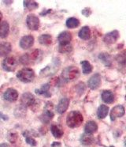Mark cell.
<instances>
[{"label":"cell","instance_id":"cell-1","mask_svg":"<svg viewBox=\"0 0 126 147\" xmlns=\"http://www.w3.org/2000/svg\"><path fill=\"white\" fill-rule=\"evenodd\" d=\"M84 121V117L78 111H72L69 112L66 117V123L70 128L79 127Z\"/></svg>","mask_w":126,"mask_h":147},{"label":"cell","instance_id":"cell-2","mask_svg":"<svg viewBox=\"0 0 126 147\" xmlns=\"http://www.w3.org/2000/svg\"><path fill=\"white\" fill-rule=\"evenodd\" d=\"M80 75V70L77 67H68L65 68L62 74V77L66 82H71L76 80Z\"/></svg>","mask_w":126,"mask_h":147},{"label":"cell","instance_id":"cell-3","mask_svg":"<svg viewBox=\"0 0 126 147\" xmlns=\"http://www.w3.org/2000/svg\"><path fill=\"white\" fill-rule=\"evenodd\" d=\"M17 78L22 82L29 83L34 79L35 72L30 68H23L17 72Z\"/></svg>","mask_w":126,"mask_h":147},{"label":"cell","instance_id":"cell-4","mask_svg":"<svg viewBox=\"0 0 126 147\" xmlns=\"http://www.w3.org/2000/svg\"><path fill=\"white\" fill-rule=\"evenodd\" d=\"M17 66V61L13 56H8L3 61V68L6 71H14Z\"/></svg>","mask_w":126,"mask_h":147},{"label":"cell","instance_id":"cell-5","mask_svg":"<svg viewBox=\"0 0 126 147\" xmlns=\"http://www.w3.org/2000/svg\"><path fill=\"white\" fill-rule=\"evenodd\" d=\"M26 23L28 29L31 30H37L40 28V19L33 13H30L27 16Z\"/></svg>","mask_w":126,"mask_h":147},{"label":"cell","instance_id":"cell-6","mask_svg":"<svg viewBox=\"0 0 126 147\" xmlns=\"http://www.w3.org/2000/svg\"><path fill=\"white\" fill-rule=\"evenodd\" d=\"M22 105L24 107H33L36 104V100L35 98V96L30 93H25L22 95L21 98Z\"/></svg>","mask_w":126,"mask_h":147},{"label":"cell","instance_id":"cell-7","mask_svg":"<svg viewBox=\"0 0 126 147\" xmlns=\"http://www.w3.org/2000/svg\"><path fill=\"white\" fill-rule=\"evenodd\" d=\"M59 66L60 63H58L56 59V62H53L51 64L48 65L47 67L44 68L40 74L41 76H49V75L54 74L58 70V68Z\"/></svg>","mask_w":126,"mask_h":147},{"label":"cell","instance_id":"cell-8","mask_svg":"<svg viewBox=\"0 0 126 147\" xmlns=\"http://www.w3.org/2000/svg\"><path fill=\"white\" fill-rule=\"evenodd\" d=\"M125 108L123 105H117L113 108L111 112H110V119L111 120L113 121L115 120L117 118H119V117H122L123 115H125Z\"/></svg>","mask_w":126,"mask_h":147},{"label":"cell","instance_id":"cell-9","mask_svg":"<svg viewBox=\"0 0 126 147\" xmlns=\"http://www.w3.org/2000/svg\"><path fill=\"white\" fill-rule=\"evenodd\" d=\"M3 97H4V99L9 102H14L18 98V93L14 89L9 88L4 93Z\"/></svg>","mask_w":126,"mask_h":147},{"label":"cell","instance_id":"cell-10","mask_svg":"<svg viewBox=\"0 0 126 147\" xmlns=\"http://www.w3.org/2000/svg\"><path fill=\"white\" fill-rule=\"evenodd\" d=\"M119 36L120 34L117 30H113L112 32H109V33H107V34L105 35L103 40L106 44L112 45V44L115 43V42L118 40Z\"/></svg>","mask_w":126,"mask_h":147},{"label":"cell","instance_id":"cell-11","mask_svg":"<svg viewBox=\"0 0 126 147\" xmlns=\"http://www.w3.org/2000/svg\"><path fill=\"white\" fill-rule=\"evenodd\" d=\"M34 44V37L32 36L28 35L23 36L20 40V46L23 49H28Z\"/></svg>","mask_w":126,"mask_h":147},{"label":"cell","instance_id":"cell-12","mask_svg":"<svg viewBox=\"0 0 126 147\" xmlns=\"http://www.w3.org/2000/svg\"><path fill=\"white\" fill-rule=\"evenodd\" d=\"M101 85V76L99 74H95L88 82V86L91 90H96Z\"/></svg>","mask_w":126,"mask_h":147},{"label":"cell","instance_id":"cell-13","mask_svg":"<svg viewBox=\"0 0 126 147\" xmlns=\"http://www.w3.org/2000/svg\"><path fill=\"white\" fill-rule=\"evenodd\" d=\"M69 105V100L68 98H62L60 100L58 105H57L56 110L58 113L62 114L68 109V107Z\"/></svg>","mask_w":126,"mask_h":147},{"label":"cell","instance_id":"cell-14","mask_svg":"<svg viewBox=\"0 0 126 147\" xmlns=\"http://www.w3.org/2000/svg\"><path fill=\"white\" fill-rule=\"evenodd\" d=\"M58 40L59 42V45H65V44H69L72 40V35L69 32H62L60 33L58 36Z\"/></svg>","mask_w":126,"mask_h":147},{"label":"cell","instance_id":"cell-15","mask_svg":"<svg viewBox=\"0 0 126 147\" xmlns=\"http://www.w3.org/2000/svg\"><path fill=\"white\" fill-rule=\"evenodd\" d=\"M50 85L49 84H44L42 86L40 90H36L35 93L38 94V95H42L44 97H47L49 98L51 96V93H50Z\"/></svg>","mask_w":126,"mask_h":147},{"label":"cell","instance_id":"cell-16","mask_svg":"<svg viewBox=\"0 0 126 147\" xmlns=\"http://www.w3.org/2000/svg\"><path fill=\"white\" fill-rule=\"evenodd\" d=\"M11 51V45L8 42L0 43V56H6Z\"/></svg>","mask_w":126,"mask_h":147},{"label":"cell","instance_id":"cell-17","mask_svg":"<svg viewBox=\"0 0 126 147\" xmlns=\"http://www.w3.org/2000/svg\"><path fill=\"white\" fill-rule=\"evenodd\" d=\"M102 100L107 104H112L114 101V95L110 90H105L102 93Z\"/></svg>","mask_w":126,"mask_h":147},{"label":"cell","instance_id":"cell-18","mask_svg":"<svg viewBox=\"0 0 126 147\" xmlns=\"http://www.w3.org/2000/svg\"><path fill=\"white\" fill-rule=\"evenodd\" d=\"M98 130V125L94 121H88L85 125L84 131L86 134H93Z\"/></svg>","mask_w":126,"mask_h":147},{"label":"cell","instance_id":"cell-19","mask_svg":"<svg viewBox=\"0 0 126 147\" xmlns=\"http://www.w3.org/2000/svg\"><path fill=\"white\" fill-rule=\"evenodd\" d=\"M9 26L7 22L4 21L0 23V37L1 38H6L9 34Z\"/></svg>","mask_w":126,"mask_h":147},{"label":"cell","instance_id":"cell-20","mask_svg":"<svg viewBox=\"0 0 126 147\" xmlns=\"http://www.w3.org/2000/svg\"><path fill=\"white\" fill-rule=\"evenodd\" d=\"M50 131L54 136L57 138H61L63 136V129L60 126L56 124H52L50 126Z\"/></svg>","mask_w":126,"mask_h":147},{"label":"cell","instance_id":"cell-21","mask_svg":"<svg viewBox=\"0 0 126 147\" xmlns=\"http://www.w3.org/2000/svg\"><path fill=\"white\" fill-rule=\"evenodd\" d=\"M79 37L82 40H87L88 39H90L91 37V31H90V29L88 26H84L81 28V29L79 31L78 33Z\"/></svg>","mask_w":126,"mask_h":147},{"label":"cell","instance_id":"cell-22","mask_svg":"<svg viewBox=\"0 0 126 147\" xmlns=\"http://www.w3.org/2000/svg\"><path fill=\"white\" fill-rule=\"evenodd\" d=\"M53 117H54L53 112H52L51 110H50V109H46L45 110H44L43 115H41L40 119H42V121L44 122V123H49V122L52 119Z\"/></svg>","mask_w":126,"mask_h":147},{"label":"cell","instance_id":"cell-23","mask_svg":"<svg viewBox=\"0 0 126 147\" xmlns=\"http://www.w3.org/2000/svg\"><path fill=\"white\" fill-rule=\"evenodd\" d=\"M93 141H94V137L92 136V134L84 133L80 137V142L84 146H90L92 144Z\"/></svg>","mask_w":126,"mask_h":147},{"label":"cell","instance_id":"cell-24","mask_svg":"<svg viewBox=\"0 0 126 147\" xmlns=\"http://www.w3.org/2000/svg\"><path fill=\"white\" fill-rule=\"evenodd\" d=\"M39 42L40 45L48 46L52 44V37L49 34H43L39 37Z\"/></svg>","mask_w":126,"mask_h":147},{"label":"cell","instance_id":"cell-25","mask_svg":"<svg viewBox=\"0 0 126 147\" xmlns=\"http://www.w3.org/2000/svg\"><path fill=\"white\" fill-rule=\"evenodd\" d=\"M108 112H109V108H108L107 105H102L99 106V108L98 109V117L99 119H102L106 118V116H107V114H108Z\"/></svg>","mask_w":126,"mask_h":147},{"label":"cell","instance_id":"cell-26","mask_svg":"<svg viewBox=\"0 0 126 147\" xmlns=\"http://www.w3.org/2000/svg\"><path fill=\"white\" fill-rule=\"evenodd\" d=\"M99 58L100 59L105 66L107 67H110L112 64V60H111V57L109 54L107 53H101L99 55Z\"/></svg>","mask_w":126,"mask_h":147},{"label":"cell","instance_id":"cell-27","mask_svg":"<svg viewBox=\"0 0 126 147\" xmlns=\"http://www.w3.org/2000/svg\"><path fill=\"white\" fill-rule=\"evenodd\" d=\"M80 25V21L76 18H69L66 21V26L69 29H75Z\"/></svg>","mask_w":126,"mask_h":147},{"label":"cell","instance_id":"cell-28","mask_svg":"<svg viewBox=\"0 0 126 147\" xmlns=\"http://www.w3.org/2000/svg\"><path fill=\"white\" fill-rule=\"evenodd\" d=\"M82 66V70H83V73L85 74H88L92 71L93 67L91 66V64L88 62V61H82L81 63Z\"/></svg>","mask_w":126,"mask_h":147},{"label":"cell","instance_id":"cell-29","mask_svg":"<svg viewBox=\"0 0 126 147\" xmlns=\"http://www.w3.org/2000/svg\"><path fill=\"white\" fill-rule=\"evenodd\" d=\"M72 46L71 44H65V45H59L58 46V51L60 53H69L72 51Z\"/></svg>","mask_w":126,"mask_h":147},{"label":"cell","instance_id":"cell-30","mask_svg":"<svg viewBox=\"0 0 126 147\" xmlns=\"http://www.w3.org/2000/svg\"><path fill=\"white\" fill-rule=\"evenodd\" d=\"M24 6L26 9L28 10H33L35 9H37L39 7V4L35 1H24Z\"/></svg>","mask_w":126,"mask_h":147},{"label":"cell","instance_id":"cell-31","mask_svg":"<svg viewBox=\"0 0 126 147\" xmlns=\"http://www.w3.org/2000/svg\"><path fill=\"white\" fill-rule=\"evenodd\" d=\"M23 135L25 137V141L28 144H29L32 146H36V141L30 135V133L28 131H25L23 133Z\"/></svg>","mask_w":126,"mask_h":147},{"label":"cell","instance_id":"cell-32","mask_svg":"<svg viewBox=\"0 0 126 147\" xmlns=\"http://www.w3.org/2000/svg\"><path fill=\"white\" fill-rule=\"evenodd\" d=\"M8 139L10 142H15V141L17 140V134H14V133H11L8 135Z\"/></svg>","mask_w":126,"mask_h":147},{"label":"cell","instance_id":"cell-33","mask_svg":"<svg viewBox=\"0 0 126 147\" xmlns=\"http://www.w3.org/2000/svg\"><path fill=\"white\" fill-rule=\"evenodd\" d=\"M51 147H62V146H61V143H60V142H53L52 145H51Z\"/></svg>","mask_w":126,"mask_h":147},{"label":"cell","instance_id":"cell-34","mask_svg":"<svg viewBox=\"0 0 126 147\" xmlns=\"http://www.w3.org/2000/svg\"><path fill=\"white\" fill-rule=\"evenodd\" d=\"M0 147H9V145H7V144L3 143L0 145Z\"/></svg>","mask_w":126,"mask_h":147},{"label":"cell","instance_id":"cell-35","mask_svg":"<svg viewBox=\"0 0 126 147\" xmlns=\"http://www.w3.org/2000/svg\"><path fill=\"white\" fill-rule=\"evenodd\" d=\"M2 18H3V14L0 12V23H1V21H2Z\"/></svg>","mask_w":126,"mask_h":147},{"label":"cell","instance_id":"cell-36","mask_svg":"<svg viewBox=\"0 0 126 147\" xmlns=\"http://www.w3.org/2000/svg\"><path fill=\"white\" fill-rule=\"evenodd\" d=\"M110 147H114V146H110Z\"/></svg>","mask_w":126,"mask_h":147}]
</instances>
